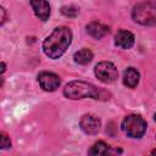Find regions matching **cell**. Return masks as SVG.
<instances>
[{"label": "cell", "mask_w": 156, "mask_h": 156, "mask_svg": "<svg viewBox=\"0 0 156 156\" xmlns=\"http://www.w3.org/2000/svg\"><path fill=\"white\" fill-rule=\"evenodd\" d=\"M38 82L45 91H55L61 83L58 76L52 72H40L38 74Z\"/></svg>", "instance_id": "cell-7"}, {"label": "cell", "mask_w": 156, "mask_h": 156, "mask_svg": "<svg viewBox=\"0 0 156 156\" xmlns=\"http://www.w3.org/2000/svg\"><path fill=\"white\" fill-rule=\"evenodd\" d=\"M154 118H155V121H156V113H155V116H154Z\"/></svg>", "instance_id": "cell-19"}, {"label": "cell", "mask_w": 156, "mask_h": 156, "mask_svg": "<svg viewBox=\"0 0 156 156\" xmlns=\"http://www.w3.org/2000/svg\"><path fill=\"white\" fill-rule=\"evenodd\" d=\"M87 32L95 39H101L110 33V28L100 22H91L87 26Z\"/></svg>", "instance_id": "cell-10"}, {"label": "cell", "mask_w": 156, "mask_h": 156, "mask_svg": "<svg viewBox=\"0 0 156 156\" xmlns=\"http://www.w3.org/2000/svg\"><path fill=\"white\" fill-rule=\"evenodd\" d=\"M133 20L143 26L156 24V4L154 2H139L133 7Z\"/></svg>", "instance_id": "cell-3"}, {"label": "cell", "mask_w": 156, "mask_h": 156, "mask_svg": "<svg viewBox=\"0 0 156 156\" xmlns=\"http://www.w3.org/2000/svg\"><path fill=\"white\" fill-rule=\"evenodd\" d=\"M5 69H6V65H5V62H1V73H4Z\"/></svg>", "instance_id": "cell-17"}, {"label": "cell", "mask_w": 156, "mask_h": 156, "mask_svg": "<svg viewBox=\"0 0 156 156\" xmlns=\"http://www.w3.org/2000/svg\"><path fill=\"white\" fill-rule=\"evenodd\" d=\"M30 6L35 16L41 21H48L50 17V4L46 0H30Z\"/></svg>", "instance_id": "cell-8"}, {"label": "cell", "mask_w": 156, "mask_h": 156, "mask_svg": "<svg viewBox=\"0 0 156 156\" xmlns=\"http://www.w3.org/2000/svg\"><path fill=\"white\" fill-rule=\"evenodd\" d=\"M151 154H152V155H156V149H154V150L151 151Z\"/></svg>", "instance_id": "cell-18"}, {"label": "cell", "mask_w": 156, "mask_h": 156, "mask_svg": "<svg viewBox=\"0 0 156 156\" xmlns=\"http://www.w3.org/2000/svg\"><path fill=\"white\" fill-rule=\"evenodd\" d=\"M1 12H2V18H1V24H4V22H5V20H6V17H5V9H4V7H1Z\"/></svg>", "instance_id": "cell-16"}, {"label": "cell", "mask_w": 156, "mask_h": 156, "mask_svg": "<svg viewBox=\"0 0 156 156\" xmlns=\"http://www.w3.org/2000/svg\"><path fill=\"white\" fill-rule=\"evenodd\" d=\"M11 146V140L7 138L6 134H1V149H7Z\"/></svg>", "instance_id": "cell-15"}, {"label": "cell", "mask_w": 156, "mask_h": 156, "mask_svg": "<svg viewBox=\"0 0 156 156\" xmlns=\"http://www.w3.org/2000/svg\"><path fill=\"white\" fill-rule=\"evenodd\" d=\"M79 126H80V129L85 133V134H89V135H95L99 133L100 130V127H101V122L100 119L95 116V115H91V113H87V115H83L80 121H79Z\"/></svg>", "instance_id": "cell-6"}, {"label": "cell", "mask_w": 156, "mask_h": 156, "mask_svg": "<svg viewBox=\"0 0 156 156\" xmlns=\"http://www.w3.org/2000/svg\"><path fill=\"white\" fill-rule=\"evenodd\" d=\"M110 152V146L104 141H96L88 151L89 155H106Z\"/></svg>", "instance_id": "cell-13"}, {"label": "cell", "mask_w": 156, "mask_h": 156, "mask_svg": "<svg viewBox=\"0 0 156 156\" xmlns=\"http://www.w3.org/2000/svg\"><path fill=\"white\" fill-rule=\"evenodd\" d=\"M63 95L71 100L91 98L96 100H107L110 94L105 90L96 88L95 85L83 82V80H72L66 84L63 88Z\"/></svg>", "instance_id": "cell-2"}, {"label": "cell", "mask_w": 156, "mask_h": 156, "mask_svg": "<svg viewBox=\"0 0 156 156\" xmlns=\"http://www.w3.org/2000/svg\"><path fill=\"white\" fill-rule=\"evenodd\" d=\"M94 73H95L96 78L100 82L105 83V84L113 83L117 79V76H118L116 66L112 62H108V61L99 62L94 68Z\"/></svg>", "instance_id": "cell-5"}, {"label": "cell", "mask_w": 156, "mask_h": 156, "mask_svg": "<svg viewBox=\"0 0 156 156\" xmlns=\"http://www.w3.org/2000/svg\"><path fill=\"white\" fill-rule=\"evenodd\" d=\"M122 130L129 138L139 139L146 132V122L139 115H128L122 121Z\"/></svg>", "instance_id": "cell-4"}, {"label": "cell", "mask_w": 156, "mask_h": 156, "mask_svg": "<svg viewBox=\"0 0 156 156\" xmlns=\"http://www.w3.org/2000/svg\"><path fill=\"white\" fill-rule=\"evenodd\" d=\"M73 58H74V62L78 63V65H88L93 60V52L89 49H85L84 48V49L78 50L74 54Z\"/></svg>", "instance_id": "cell-12"}, {"label": "cell", "mask_w": 156, "mask_h": 156, "mask_svg": "<svg viewBox=\"0 0 156 156\" xmlns=\"http://www.w3.org/2000/svg\"><path fill=\"white\" fill-rule=\"evenodd\" d=\"M72 41V32L67 27H57L43 41V51L50 58L61 57Z\"/></svg>", "instance_id": "cell-1"}, {"label": "cell", "mask_w": 156, "mask_h": 156, "mask_svg": "<svg viewBox=\"0 0 156 156\" xmlns=\"http://www.w3.org/2000/svg\"><path fill=\"white\" fill-rule=\"evenodd\" d=\"M61 12L62 15H65L66 17H76L78 15V9L74 7V6H63L61 9Z\"/></svg>", "instance_id": "cell-14"}, {"label": "cell", "mask_w": 156, "mask_h": 156, "mask_svg": "<svg viewBox=\"0 0 156 156\" xmlns=\"http://www.w3.org/2000/svg\"><path fill=\"white\" fill-rule=\"evenodd\" d=\"M140 74L134 67H128L123 73V84L128 88H135L139 83Z\"/></svg>", "instance_id": "cell-11"}, {"label": "cell", "mask_w": 156, "mask_h": 156, "mask_svg": "<svg viewBox=\"0 0 156 156\" xmlns=\"http://www.w3.org/2000/svg\"><path fill=\"white\" fill-rule=\"evenodd\" d=\"M134 34L126 29H119L115 35V44L122 49H130L134 45Z\"/></svg>", "instance_id": "cell-9"}]
</instances>
